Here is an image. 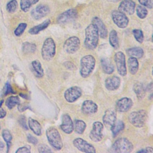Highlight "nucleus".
<instances>
[{
    "instance_id": "f257e3e1",
    "label": "nucleus",
    "mask_w": 153,
    "mask_h": 153,
    "mask_svg": "<svg viewBox=\"0 0 153 153\" xmlns=\"http://www.w3.org/2000/svg\"><path fill=\"white\" fill-rule=\"evenodd\" d=\"M85 47L90 50L97 47L99 41V33L97 28L93 24H90L85 30Z\"/></svg>"
},
{
    "instance_id": "f03ea898",
    "label": "nucleus",
    "mask_w": 153,
    "mask_h": 153,
    "mask_svg": "<svg viewBox=\"0 0 153 153\" xmlns=\"http://www.w3.org/2000/svg\"><path fill=\"white\" fill-rule=\"evenodd\" d=\"M96 60L91 55H87L82 57L80 61L79 73L82 78H87L94 69Z\"/></svg>"
},
{
    "instance_id": "7ed1b4c3",
    "label": "nucleus",
    "mask_w": 153,
    "mask_h": 153,
    "mask_svg": "<svg viewBox=\"0 0 153 153\" xmlns=\"http://www.w3.org/2000/svg\"><path fill=\"white\" fill-rule=\"evenodd\" d=\"M47 140L51 146L56 150H60L62 148L63 143L60 134L55 127H49L46 131Z\"/></svg>"
},
{
    "instance_id": "20e7f679",
    "label": "nucleus",
    "mask_w": 153,
    "mask_h": 153,
    "mask_svg": "<svg viewBox=\"0 0 153 153\" xmlns=\"http://www.w3.org/2000/svg\"><path fill=\"white\" fill-rule=\"evenodd\" d=\"M56 54V44L51 38H48L43 43L41 49L42 59L49 61L51 60Z\"/></svg>"
},
{
    "instance_id": "39448f33",
    "label": "nucleus",
    "mask_w": 153,
    "mask_h": 153,
    "mask_svg": "<svg viewBox=\"0 0 153 153\" xmlns=\"http://www.w3.org/2000/svg\"><path fill=\"white\" fill-rule=\"evenodd\" d=\"M133 145L130 141L126 138H120L116 140L111 147L113 152L128 153L133 150Z\"/></svg>"
},
{
    "instance_id": "423d86ee",
    "label": "nucleus",
    "mask_w": 153,
    "mask_h": 153,
    "mask_svg": "<svg viewBox=\"0 0 153 153\" xmlns=\"http://www.w3.org/2000/svg\"><path fill=\"white\" fill-rule=\"evenodd\" d=\"M147 119V113L143 109H140L137 111L131 112L128 117V121L136 127H143Z\"/></svg>"
},
{
    "instance_id": "0eeeda50",
    "label": "nucleus",
    "mask_w": 153,
    "mask_h": 153,
    "mask_svg": "<svg viewBox=\"0 0 153 153\" xmlns=\"http://www.w3.org/2000/svg\"><path fill=\"white\" fill-rule=\"evenodd\" d=\"M80 41L76 36H71L68 38L63 45L65 51L68 54H74L79 49Z\"/></svg>"
},
{
    "instance_id": "6e6552de",
    "label": "nucleus",
    "mask_w": 153,
    "mask_h": 153,
    "mask_svg": "<svg viewBox=\"0 0 153 153\" xmlns=\"http://www.w3.org/2000/svg\"><path fill=\"white\" fill-rule=\"evenodd\" d=\"M114 60L118 74L121 76H125L127 74V68L124 54L121 51L117 52L114 56Z\"/></svg>"
},
{
    "instance_id": "1a4fd4ad",
    "label": "nucleus",
    "mask_w": 153,
    "mask_h": 153,
    "mask_svg": "<svg viewBox=\"0 0 153 153\" xmlns=\"http://www.w3.org/2000/svg\"><path fill=\"white\" fill-rule=\"evenodd\" d=\"M112 18L114 23L120 28H125L128 24V19L126 15L119 10H114L112 13Z\"/></svg>"
},
{
    "instance_id": "9d476101",
    "label": "nucleus",
    "mask_w": 153,
    "mask_h": 153,
    "mask_svg": "<svg viewBox=\"0 0 153 153\" xmlns=\"http://www.w3.org/2000/svg\"><path fill=\"white\" fill-rule=\"evenodd\" d=\"M78 13L75 9H69L61 13L57 18V22L60 25H64L74 21L77 17Z\"/></svg>"
},
{
    "instance_id": "9b49d317",
    "label": "nucleus",
    "mask_w": 153,
    "mask_h": 153,
    "mask_svg": "<svg viewBox=\"0 0 153 153\" xmlns=\"http://www.w3.org/2000/svg\"><path fill=\"white\" fill-rule=\"evenodd\" d=\"M82 95L81 88L77 86H73L68 88L64 93V97L66 100L72 103L76 100Z\"/></svg>"
},
{
    "instance_id": "f8f14e48",
    "label": "nucleus",
    "mask_w": 153,
    "mask_h": 153,
    "mask_svg": "<svg viewBox=\"0 0 153 153\" xmlns=\"http://www.w3.org/2000/svg\"><path fill=\"white\" fill-rule=\"evenodd\" d=\"M103 129V125L99 121L94 122L93 124V128L91 130L89 137L93 142H99L102 139L103 134L102 131Z\"/></svg>"
},
{
    "instance_id": "ddd939ff",
    "label": "nucleus",
    "mask_w": 153,
    "mask_h": 153,
    "mask_svg": "<svg viewBox=\"0 0 153 153\" xmlns=\"http://www.w3.org/2000/svg\"><path fill=\"white\" fill-rule=\"evenodd\" d=\"M73 144L79 151L84 152H96L94 146L81 138H76L73 141Z\"/></svg>"
},
{
    "instance_id": "4468645a",
    "label": "nucleus",
    "mask_w": 153,
    "mask_h": 153,
    "mask_svg": "<svg viewBox=\"0 0 153 153\" xmlns=\"http://www.w3.org/2000/svg\"><path fill=\"white\" fill-rule=\"evenodd\" d=\"M117 119L116 112L113 109H107L103 116V123L105 127L110 129L115 123Z\"/></svg>"
},
{
    "instance_id": "2eb2a0df",
    "label": "nucleus",
    "mask_w": 153,
    "mask_h": 153,
    "mask_svg": "<svg viewBox=\"0 0 153 153\" xmlns=\"http://www.w3.org/2000/svg\"><path fill=\"white\" fill-rule=\"evenodd\" d=\"M49 13L50 8L47 5L40 4L31 11V16L33 19L39 20L46 16Z\"/></svg>"
},
{
    "instance_id": "dca6fc26",
    "label": "nucleus",
    "mask_w": 153,
    "mask_h": 153,
    "mask_svg": "<svg viewBox=\"0 0 153 153\" xmlns=\"http://www.w3.org/2000/svg\"><path fill=\"white\" fill-rule=\"evenodd\" d=\"M135 5L132 0H123L118 6V10L125 14L132 15L134 12Z\"/></svg>"
},
{
    "instance_id": "f3484780",
    "label": "nucleus",
    "mask_w": 153,
    "mask_h": 153,
    "mask_svg": "<svg viewBox=\"0 0 153 153\" xmlns=\"http://www.w3.org/2000/svg\"><path fill=\"white\" fill-rule=\"evenodd\" d=\"M92 24H93L97 28L99 36L100 38L103 39L106 38L108 35V30L105 25L100 19L97 17H93L92 19Z\"/></svg>"
},
{
    "instance_id": "a211bd4d",
    "label": "nucleus",
    "mask_w": 153,
    "mask_h": 153,
    "mask_svg": "<svg viewBox=\"0 0 153 153\" xmlns=\"http://www.w3.org/2000/svg\"><path fill=\"white\" fill-rule=\"evenodd\" d=\"M133 102L131 99L123 97L118 100L116 103V109L117 111L125 112L128 111L132 106Z\"/></svg>"
},
{
    "instance_id": "6ab92c4d",
    "label": "nucleus",
    "mask_w": 153,
    "mask_h": 153,
    "mask_svg": "<svg viewBox=\"0 0 153 153\" xmlns=\"http://www.w3.org/2000/svg\"><path fill=\"white\" fill-rule=\"evenodd\" d=\"M62 123L60 125V128L66 134H70L74 130V123L71 117L68 114L63 115Z\"/></svg>"
},
{
    "instance_id": "aec40b11",
    "label": "nucleus",
    "mask_w": 153,
    "mask_h": 153,
    "mask_svg": "<svg viewBox=\"0 0 153 153\" xmlns=\"http://www.w3.org/2000/svg\"><path fill=\"white\" fill-rule=\"evenodd\" d=\"M81 111L84 114L87 115L94 114L97 111V105L91 100H86L82 104Z\"/></svg>"
},
{
    "instance_id": "412c9836",
    "label": "nucleus",
    "mask_w": 153,
    "mask_h": 153,
    "mask_svg": "<svg viewBox=\"0 0 153 153\" xmlns=\"http://www.w3.org/2000/svg\"><path fill=\"white\" fill-rule=\"evenodd\" d=\"M105 87L110 91L117 90L120 85V79L117 76H112L106 79L105 82Z\"/></svg>"
},
{
    "instance_id": "4be33fe9",
    "label": "nucleus",
    "mask_w": 153,
    "mask_h": 153,
    "mask_svg": "<svg viewBox=\"0 0 153 153\" xmlns=\"http://www.w3.org/2000/svg\"><path fill=\"white\" fill-rule=\"evenodd\" d=\"M101 66L103 71L107 74H111L114 71V67L112 62L108 58H102L101 59Z\"/></svg>"
},
{
    "instance_id": "5701e85b",
    "label": "nucleus",
    "mask_w": 153,
    "mask_h": 153,
    "mask_svg": "<svg viewBox=\"0 0 153 153\" xmlns=\"http://www.w3.org/2000/svg\"><path fill=\"white\" fill-rule=\"evenodd\" d=\"M28 125L31 130L37 136L41 134V126L38 121L33 118H29L28 120Z\"/></svg>"
},
{
    "instance_id": "b1692460",
    "label": "nucleus",
    "mask_w": 153,
    "mask_h": 153,
    "mask_svg": "<svg viewBox=\"0 0 153 153\" xmlns=\"http://www.w3.org/2000/svg\"><path fill=\"white\" fill-rule=\"evenodd\" d=\"M50 20L47 19V20H45L44 22L41 23V24L30 28L29 30V33L31 35H36L39 32L46 29L50 25Z\"/></svg>"
},
{
    "instance_id": "393cba45",
    "label": "nucleus",
    "mask_w": 153,
    "mask_h": 153,
    "mask_svg": "<svg viewBox=\"0 0 153 153\" xmlns=\"http://www.w3.org/2000/svg\"><path fill=\"white\" fill-rule=\"evenodd\" d=\"M127 63L130 73L133 75L136 74L139 69V62L137 59L133 57H130L128 58Z\"/></svg>"
},
{
    "instance_id": "a878e982",
    "label": "nucleus",
    "mask_w": 153,
    "mask_h": 153,
    "mask_svg": "<svg viewBox=\"0 0 153 153\" xmlns=\"http://www.w3.org/2000/svg\"><path fill=\"white\" fill-rule=\"evenodd\" d=\"M133 90L136 93L138 99L141 100L145 97V93H146V90L142 83L141 82L136 83L133 86Z\"/></svg>"
},
{
    "instance_id": "bb28decb",
    "label": "nucleus",
    "mask_w": 153,
    "mask_h": 153,
    "mask_svg": "<svg viewBox=\"0 0 153 153\" xmlns=\"http://www.w3.org/2000/svg\"><path fill=\"white\" fill-rule=\"evenodd\" d=\"M127 53L130 57H133L136 59H140L142 57L143 55V50L137 47H132L127 50Z\"/></svg>"
},
{
    "instance_id": "cd10ccee",
    "label": "nucleus",
    "mask_w": 153,
    "mask_h": 153,
    "mask_svg": "<svg viewBox=\"0 0 153 153\" xmlns=\"http://www.w3.org/2000/svg\"><path fill=\"white\" fill-rule=\"evenodd\" d=\"M33 71L37 77L41 78L44 76V69L42 68L41 63L38 60H34L32 62Z\"/></svg>"
},
{
    "instance_id": "c85d7f7f",
    "label": "nucleus",
    "mask_w": 153,
    "mask_h": 153,
    "mask_svg": "<svg viewBox=\"0 0 153 153\" xmlns=\"http://www.w3.org/2000/svg\"><path fill=\"white\" fill-rule=\"evenodd\" d=\"M109 41L111 46L115 48L118 49L119 47V41L117 33L115 30H112L110 32L109 36Z\"/></svg>"
},
{
    "instance_id": "c756f323",
    "label": "nucleus",
    "mask_w": 153,
    "mask_h": 153,
    "mask_svg": "<svg viewBox=\"0 0 153 153\" xmlns=\"http://www.w3.org/2000/svg\"><path fill=\"white\" fill-rule=\"evenodd\" d=\"M85 127L86 124L83 121L80 120H75L74 121V129L76 133L79 134H82L85 129Z\"/></svg>"
},
{
    "instance_id": "7c9ffc66",
    "label": "nucleus",
    "mask_w": 153,
    "mask_h": 153,
    "mask_svg": "<svg viewBox=\"0 0 153 153\" xmlns=\"http://www.w3.org/2000/svg\"><path fill=\"white\" fill-rule=\"evenodd\" d=\"M125 125L124 123L121 121H115L114 125L112 126L111 130L114 136H116L120 131H121L124 128Z\"/></svg>"
},
{
    "instance_id": "2f4dec72",
    "label": "nucleus",
    "mask_w": 153,
    "mask_h": 153,
    "mask_svg": "<svg viewBox=\"0 0 153 153\" xmlns=\"http://www.w3.org/2000/svg\"><path fill=\"white\" fill-rule=\"evenodd\" d=\"M39 0H20V8L24 12H27L32 5L36 4Z\"/></svg>"
},
{
    "instance_id": "473e14b6",
    "label": "nucleus",
    "mask_w": 153,
    "mask_h": 153,
    "mask_svg": "<svg viewBox=\"0 0 153 153\" xmlns=\"http://www.w3.org/2000/svg\"><path fill=\"white\" fill-rule=\"evenodd\" d=\"M20 103V99L18 96H10L5 101V105L9 109H13L16 105Z\"/></svg>"
},
{
    "instance_id": "72a5a7b5",
    "label": "nucleus",
    "mask_w": 153,
    "mask_h": 153,
    "mask_svg": "<svg viewBox=\"0 0 153 153\" xmlns=\"http://www.w3.org/2000/svg\"><path fill=\"white\" fill-rule=\"evenodd\" d=\"M36 45L34 44L25 42L22 44V51L25 53H32L36 50Z\"/></svg>"
},
{
    "instance_id": "f704fd0d",
    "label": "nucleus",
    "mask_w": 153,
    "mask_h": 153,
    "mask_svg": "<svg viewBox=\"0 0 153 153\" xmlns=\"http://www.w3.org/2000/svg\"><path fill=\"white\" fill-rule=\"evenodd\" d=\"M2 136L4 140L7 143V151L8 152V150L10 149V145L11 143V141L12 140V136H11L10 132L9 131V130H8L7 129H4L2 130Z\"/></svg>"
},
{
    "instance_id": "c9c22d12",
    "label": "nucleus",
    "mask_w": 153,
    "mask_h": 153,
    "mask_svg": "<svg viewBox=\"0 0 153 153\" xmlns=\"http://www.w3.org/2000/svg\"><path fill=\"white\" fill-rule=\"evenodd\" d=\"M136 13L140 19H144L148 14V11L144 6L138 5L136 7Z\"/></svg>"
},
{
    "instance_id": "e433bc0d",
    "label": "nucleus",
    "mask_w": 153,
    "mask_h": 153,
    "mask_svg": "<svg viewBox=\"0 0 153 153\" xmlns=\"http://www.w3.org/2000/svg\"><path fill=\"white\" fill-rule=\"evenodd\" d=\"M18 4L16 0H11L9 1L6 6V9L7 11L10 13H13L15 12L17 8Z\"/></svg>"
},
{
    "instance_id": "4c0bfd02",
    "label": "nucleus",
    "mask_w": 153,
    "mask_h": 153,
    "mask_svg": "<svg viewBox=\"0 0 153 153\" xmlns=\"http://www.w3.org/2000/svg\"><path fill=\"white\" fill-rule=\"evenodd\" d=\"M132 32H133V34L136 39V40L137 42H139V43H142V42L143 41V39H144L143 32L140 29H135L133 30Z\"/></svg>"
},
{
    "instance_id": "58836bf2",
    "label": "nucleus",
    "mask_w": 153,
    "mask_h": 153,
    "mask_svg": "<svg viewBox=\"0 0 153 153\" xmlns=\"http://www.w3.org/2000/svg\"><path fill=\"white\" fill-rule=\"evenodd\" d=\"M27 27V24L26 23H20L16 29L14 30V34L17 36H19L22 35L25 29Z\"/></svg>"
},
{
    "instance_id": "ea45409f",
    "label": "nucleus",
    "mask_w": 153,
    "mask_h": 153,
    "mask_svg": "<svg viewBox=\"0 0 153 153\" xmlns=\"http://www.w3.org/2000/svg\"><path fill=\"white\" fill-rule=\"evenodd\" d=\"M2 92H3V94L4 96H6L7 94H8L9 93H14V92L13 91V90L11 88L10 84L8 82L5 84Z\"/></svg>"
},
{
    "instance_id": "a19ab883",
    "label": "nucleus",
    "mask_w": 153,
    "mask_h": 153,
    "mask_svg": "<svg viewBox=\"0 0 153 153\" xmlns=\"http://www.w3.org/2000/svg\"><path fill=\"white\" fill-rule=\"evenodd\" d=\"M138 1L144 7H146L148 8H152V0H138Z\"/></svg>"
},
{
    "instance_id": "79ce46f5",
    "label": "nucleus",
    "mask_w": 153,
    "mask_h": 153,
    "mask_svg": "<svg viewBox=\"0 0 153 153\" xmlns=\"http://www.w3.org/2000/svg\"><path fill=\"white\" fill-rule=\"evenodd\" d=\"M19 123L20 124V125L25 129V130H27V126L26 124V118L25 116L23 115H21L19 118Z\"/></svg>"
},
{
    "instance_id": "37998d69",
    "label": "nucleus",
    "mask_w": 153,
    "mask_h": 153,
    "mask_svg": "<svg viewBox=\"0 0 153 153\" xmlns=\"http://www.w3.org/2000/svg\"><path fill=\"white\" fill-rule=\"evenodd\" d=\"M38 152L42 153V152H51L52 151L48 147L47 145H41L38 147Z\"/></svg>"
},
{
    "instance_id": "c03bdc74",
    "label": "nucleus",
    "mask_w": 153,
    "mask_h": 153,
    "mask_svg": "<svg viewBox=\"0 0 153 153\" xmlns=\"http://www.w3.org/2000/svg\"><path fill=\"white\" fill-rule=\"evenodd\" d=\"M16 153H30V147L28 146H25L23 147L19 148L16 151Z\"/></svg>"
},
{
    "instance_id": "a18cd8bd",
    "label": "nucleus",
    "mask_w": 153,
    "mask_h": 153,
    "mask_svg": "<svg viewBox=\"0 0 153 153\" xmlns=\"http://www.w3.org/2000/svg\"><path fill=\"white\" fill-rule=\"evenodd\" d=\"M27 141L33 145H36L38 143V140L36 137H35L34 136H33L32 135H31L30 134H28L27 136Z\"/></svg>"
},
{
    "instance_id": "49530a36",
    "label": "nucleus",
    "mask_w": 153,
    "mask_h": 153,
    "mask_svg": "<svg viewBox=\"0 0 153 153\" xmlns=\"http://www.w3.org/2000/svg\"><path fill=\"white\" fill-rule=\"evenodd\" d=\"M29 108V105L26 103H23V104H19L18 105V109L20 112H23L25 110H26L27 109H28Z\"/></svg>"
},
{
    "instance_id": "de8ad7c7",
    "label": "nucleus",
    "mask_w": 153,
    "mask_h": 153,
    "mask_svg": "<svg viewBox=\"0 0 153 153\" xmlns=\"http://www.w3.org/2000/svg\"><path fill=\"white\" fill-rule=\"evenodd\" d=\"M65 66L66 68H69L70 69H75V65L71 62H66L65 63Z\"/></svg>"
},
{
    "instance_id": "09e8293b",
    "label": "nucleus",
    "mask_w": 153,
    "mask_h": 153,
    "mask_svg": "<svg viewBox=\"0 0 153 153\" xmlns=\"http://www.w3.org/2000/svg\"><path fill=\"white\" fill-rule=\"evenodd\" d=\"M6 115V111L3 108H0V118H3Z\"/></svg>"
},
{
    "instance_id": "8fccbe9b",
    "label": "nucleus",
    "mask_w": 153,
    "mask_h": 153,
    "mask_svg": "<svg viewBox=\"0 0 153 153\" xmlns=\"http://www.w3.org/2000/svg\"><path fill=\"white\" fill-rule=\"evenodd\" d=\"M145 152H153V149L151 147H148V148H146L145 149Z\"/></svg>"
},
{
    "instance_id": "3c124183",
    "label": "nucleus",
    "mask_w": 153,
    "mask_h": 153,
    "mask_svg": "<svg viewBox=\"0 0 153 153\" xmlns=\"http://www.w3.org/2000/svg\"><path fill=\"white\" fill-rule=\"evenodd\" d=\"M147 89L148 90V91H152V82H151V83L148 85Z\"/></svg>"
},
{
    "instance_id": "603ef678",
    "label": "nucleus",
    "mask_w": 153,
    "mask_h": 153,
    "mask_svg": "<svg viewBox=\"0 0 153 153\" xmlns=\"http://www.w3.org/2000/svg\"><path fill=\"white\" fill-rule=\"evenodd\" d=\"M4 148V143H3V142H2L0 140V151H1L2 149H3V148Z\"/></svg>"
},
{
    "instance_id": "864d4df0",
    "label": "nucleus",
    "mask_w": 153,
    "mask_h": 153,
    "mask_svg": "<svg viewBox=\"0 0 153 153\" xmlns=\"http://www.w3.org/2000/svg\"><path fill=\"white\" fill-rule=\"evenodd\" d=\"M108 1H109L110 2H119L121 0H108Z\"/></svg>"
},
{
    "instance_id": "5fc2aeb1",
    "label": "nucleus",
    "mask_w": 153,
    "mask_h": 153,
    "mask_svg": "<svg viewBox=\"0 0 153 153\" xmlns=\"http://www.w3.org/2000/svg\"><path fill=\"white\" fill-rule=\"evenodd\" d=\"M3 102H4V100H0V108H1V105H2Z\"/></svg>"
}]
</instances>
